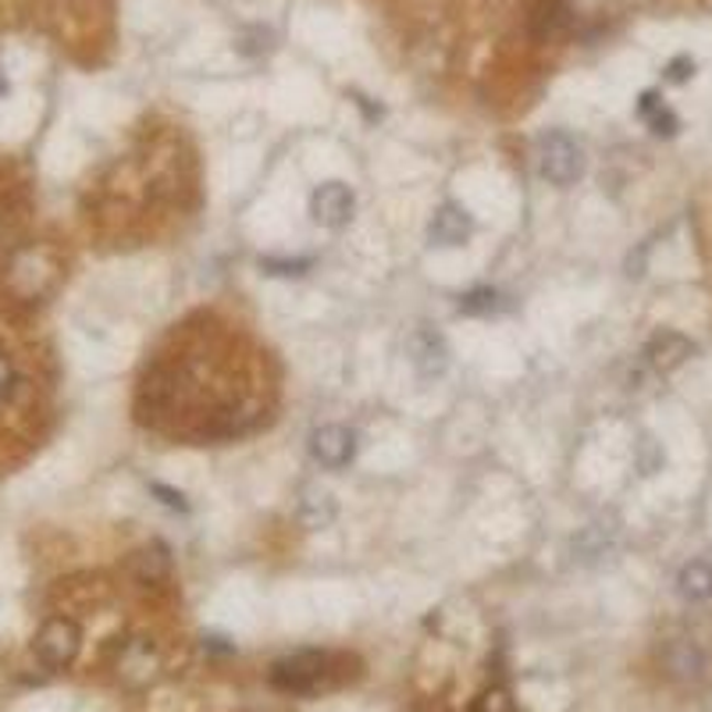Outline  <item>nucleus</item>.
<instances>
[{"instance_id":"obj_7","label":"nucleus","mask_w":712,"mask_h":712,"mask_svg":"<svg viewBox=\"0 0 712 712\" xmlns=\"http://www.w3.org/2000/svg\"><path fill=\"white\" fill-rule=\"evenodd\" d=\"M474 232V221L464 208H456V203H446V208H438L432 225H427V240L432 246H464Z\"/></svg>"},{"instance_id":"obj_12","label":"nucleus","mask_w":712,"mask_h":712,"mask_svg":"<svg viewBox=\"0 0 712 712\" xmlns=\"http://www.w3.org/2000/svg\"><path fill=\"white\" fill-rule=\"evenodd\" d=\"M638 115H641L648 125H652L656 136H673V132H677V118L670 115L667 107H662L659 93H645L641 104H638Z\"/></svg>"},{"instance_id":"obj_6","label":"nucleus","mask_w":712,"mask_h":712,"mask_svg":"<svg viewBox=\"0 0 712 712\" xmlns=\"http://www.w3.org/2000/svg\"><path fill=\"white\" fill-rule=\"evenodd\" d=\"M406 350H410V363H414L421 378H438L449 368V346L438 331H427V328L417 331Z\"/></svg>"},{"instance_id":"obj_10","label":"nucleus","mask_w":712,"mask_h":712,"mask_svg":"<svg viewBox=\"0 0 712 712\" xmlns=\"http://www.w3.org/2000/svg\"><path fill=\"white\" fill-rule=\"evenodd\" d=\"M570 25V8L566 0H534L531 8V33L534 40H556Z\"/></svg>"},{"instance_id":"obj_20","label":"nucleus","mask_w":712,"mask_h":712,"mask_svg":"<svg viewBox=\"0 0 712 712\" xmlns=\"http://www.w3.org/2000/svg\"><path fill=\"white\" fill-rule=\"evenodd\" d=\"M0 93H4V75H0Z\"/></svg>"},{"instance_id":"obj_13","label":"nucleus","mask_w":712,"mask_h":712,"mask_svg":"<svg viewBox=\"0 0 712 712\" xmlns=\"http://www.w3.org/2000/svg\"><path fill=\"white\" fill-rule=\"evenodd\" d=\"M132 566H136V574L142 577V581H161V577H168V570H171V560H168V549L164 545H150V549H142V552H136V560H132Z\"/></svg>"},{"instance_id":"obj_17","label":"nucleus","mask_w":712,"mask_h":712,"mask_svg":"<svg viewBox=\"0 0 712 712\" xmlns=\"http://www.w3.org/2000/svg\"><path fill=\"white\" fill-rule=\"evenodd\" d=\"M150 492H153V496H161V502L168 506V510L189 513V502H185V496H182V492H176V488H168V485H161V481H153V485H150Z\"/></svg>"},{"instance_id":"obj_8","label":"nucleus","mask_w":712,"mask_h":712,"mask_svg":"<svg viewBox=\"0 0 712 712\" xmlns=\"http://www.w3.org/2000/svg\"><path fill=\"white\" fill-rule=\"evenodd\" d=\"M691 353H694L691 339L677 336V331H659V336L645 346V360L652 363V368H656L659 374H670V371H677L680 363H684Z\"/></svg>"},{"instance_id":"obj_11","label":"nucleus","mask_w":712,"mask_h":712,"mask_svg":"<svg viewBox=\"0 0 712 712\" xmlns=\"http://www.w3.org/2000/svg\"><path fill=\"white\" fill-rule=\"evenodd\" d=\"M677 592L691 598V603H705L712 598V563L709 560H691L677 577Z\"/></svg>"},{"instance_id":"obj_15","label":"nucleus","mask_w":712,"mask_h":712,"mask_svg":"<svg viewBox=\"0 0 712 712\" xmlns=\"http://www.w3.org/2000/svg\"><path fill=\"white\" fill-rule=\"evenodd\" d=\"M474 712H517L510 691L506 688H488L478 694V702H474Z\"/></svg>"},{"instance_id":"obj_3","label":"nucleus","mask_w":712,"mask_h":712,"mask_svg":"<svg viewBox=\"0 0 712 712\" xmlns=\"http://www.w3.org/2000/svg\"><path fill=\"white\" fill-rule=\"evenodd\" d=\"M321 677H325V656L321 652H293L272 667V684L278 691H289V694L314 691L321 684Z\"/></svg>"},{"instance_id":"obj_5","label":"nucleus","mask_w":712,"mask_h":712,"mask_svg":"<svg viewBox=\"0 0 712 712\" xmlns=\"http://www.w3.org/2000/svg\"><path fill=\"white\" fill-rule=\"evenodd\" d=\"M310 456L328 470H342L357 456V432L346 424H325L310 435Z\"/></svg>"},{"instance_id":"obj_1","label":"nucleus","mask_w":712,"mask_h":712,"mask_svg":"<svg viewBox=\"0 0 712 712\" xmlns=\"http://www.w3.org/2000/svg\"><path fill=\"white\" fill-rule=\"evenodd\" d=\"M534 161H538V176L560 189L574 185L584 176V150H581V142L566 132H545L538 139Z\"/></svg>"},{"instance_id":"obj_14","label":"nucleus","mask_w":712,"mask_h":712,"mask_svg":"<svg viewBox=\"0 0 712 712\" xmlns=\"http://www.w3.org/2000/svg\"><path fill=\"white\" fill-rule=\"evenodd\" d=\"M502 304H499V293L496 289H474L460 299V310L464 314H496Z\"/></svg>"},{"instance_id":"obj_18","label":"nucleus","mask_w":712,"mask_h":712,"mask_svg":"<svg viewBox=\"0 0 712 712\" xmlns=\"http://www.w3.org/2000/svg\"><path fill=\"white\" fill-rule=\"evenodd\" d=\"M694 72V61L691 57H673L670 65H667V78L670 83H684V78H691Z\"/></svg>"},{"instance_id":"obj_4","label":"nucleus","mask_w":712,"mask_h":712,"mask_svg":"<svg viewBox=\"0 0 712 712\" xmlns=\"http://www.w3.org/2000/svg\"><path fill=\"white\" fill-rule=\"evenodd\" d=\"M353 211H357V196H353V189L342 182H325L310 193V217H314V225H321V229L350 225Z\"/></svg>"},{"instance_id":"obj_2","label":"nucleus","mask_w":712,"mask_h":712,"mask_svg":"<svg viewBox=\"0 0 712 712\" xmlns=\"http://www.w3.org/2000/svg\"><path fill=\"white\" fill-rule=\"evenodd\" d=\"M78 645H83V635H78V627L72 620H65V616H54V620H46L40 627V635L33 641L36 648V656L46 670H65L75 662L78 656Z\"/></svg>"},{"instance_id":"obj_19","label":"nucleus","mask_w":712,"mask_h":712,"mask_svg":"<svg viewBox=\"0 0 712 712\" xmlns=\"http://www.w3.org/2000/svg\"><path fill=\"white\" fill-rule=\"evenodd\" d=\"M11 385H14V371H11V363L0 357V400H8Z\"/></svg>"},{"instance_id":"obj_9","label":"nucleus","mask_w":712,"mask_h":712,"mask_svg":"<svg viewBox=\"0 0 712 712\" xmlns=\"http://www.w3.org/2000/svg\"><path fill=\"white\" fill-rule=\"evenodd\" d=\"M667 670L677 680H702L705 673V652L688 638H677L667 648Z\"/></svg>"},{"instance_id":"obj_16","label":"nucleus","mask_w":712,"mask_h":712,"mask_svg":"<svg viewBox=\"0 0 712 712\" xmlns=\"http://www.w3.org/2000/svg\"><path fill=\"white\" fill-rule=\"evenodd\" d=\"M264 272H272V275H304L307 267H310V257H299V261H261Z\"/></svg>"}]
</instances>
